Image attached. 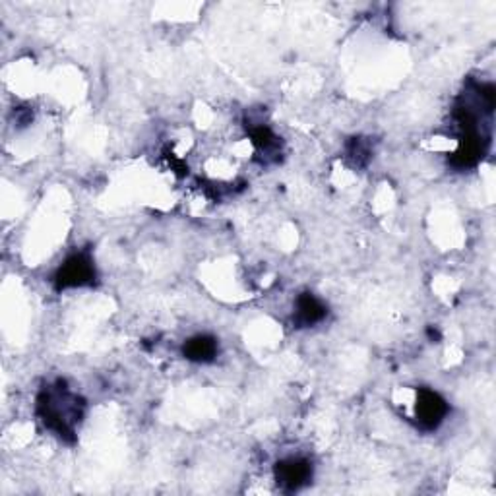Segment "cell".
Listing matches in <instances>:
<instances>
[{
    "instance_id": "obj_1",
    "label": "cell",
    "mask_w": 496,
    "mask_h": 496,
    "mask_svg": "<svg viewBox=\"0 0 496 496\" xmlns=\"http://www.w3.org/2000/svg\"><path fill=\"white\" fill-rule=\"evenodd\" d=\"M37 413L50 432L72 442L76 439V427L82 421L84 403L66 388L65 382H57L49 384L39 393Z\"/></svg>"
},
{
    "instance_id": "obj_2",
    "label": "cell",
    "mask_w": 496,
    "mask_h": 496,
    "mask_svg": "<svg viewBox=\"0 0 496 496\" xmlns=\"http://www.w3.org/2000/svg\"><path fill=\"white\" fill-rule=\"evenodd\" d=\"M97 271L95 264L88 252H78V255L70 256L63 266L58 268L55 276V286L58 291L63 289H74V287H86L95 281Z\"/></svg>"
},
{
    "instance_id": "obj_3",
    "label": "cell",
    "mask_w": 496,
    "mask_h": 496,
    "mask_svg": "<svg viewBox=\"0 0 496 496\" xmlns=\"http://www.w3.org/2000/svg\"><path fill=\"white\" fill-rule=\"evenodd\" d=\"M448 415V403L439 392L421 388L415 400V421L423 431H437Z\"/></svg>"
},
{
    "instance_id": "obj_4",
    "label": "cell",
    "mask_w": 496,
    "mask_h": 496,
    "mask_svg": "<svg viewBox=\"0 0 496 496\" xmlns=\"http://www.w3.org/2000/svg\"><path fill=\"white\" fill-rule=\"evenodd\" d=\"M276 481L278 487L287 492L301 491L312 479V463L305 458H287L276 463Z\"/></svg>"
},
{
    "instance_id": "obj_5",
    "label": "cell",
    "mask_w": 496,
    "mask_h": 496,
    "mask_svg": "<svg viewBox=\"0 0 496 496\" xmlns=\"http://www.w3.org/2000/svg\"><path fill=\"white\" fill-rule=\"evenodd\" d=\"M326 315H328V309L317 295H312V293H302V295L297 297L295 312H293V322H295L299 328H310L326 318Z\"/></svg>"
},
{
    "instance_id": "obj_6",
    "label": "cell",
    "mask_w": 496,
    "mask_h": 496,
    "mask_svg": "<svg viewBox=\"0 0 496 496\" xmlns=\"http://www.w3.org/2000/svg\"><path fill=\"white\" fill-rule=\"evenodd\" d=\"M217 340L214 336H208V333H198V336L190 338L182 346V355L192 362H211L217 357Z\"/></svg>"
},
{
    "instance_id": "obj_7",
    "label": "cell",
    "mask_w": 496,
    "mask_h": 496,
    "mask_svg": "<svg viewBox=\"0 0 496 496\" xmlns=\"http://www.w3.org/2000/svg\"><path fill=\"white\" fill-rule=\"evenodd\" d=\"M250 141L262 161L278 159L279 151H281V141L268 126L260 125V126L250 128Z\"/></svg>"
},
{
    "instance_id": "obj_8",
    "label": "cell",
    "mask_w": 496,
    "mask_h": 496,
    "mask_svg": "<svg viewBox=\"0 0 496 496\" xmlns=\"http://www.w3.org/2000/svg\"><path fill=\"white\" fill-rule=\"evenodd\" d=\"M369 154H370V148L364 144L361 138H353V141H351L349 148H347V156H349V159L353 161V164H355V165H364V164H367V159H369Z\"/></svg>"
}]
</instances>
